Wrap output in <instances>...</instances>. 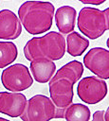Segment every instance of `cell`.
<instances>
[{
  "label": "cell",
  "mask_w": 109,
  "mask_h": 121,
  "mask_svg": "<svg viewBox=\"0 0 109 121\" xmlns=\"http://www.w3.org/2000/svg\"><path fill=\"white\" fill-rule=\"evenodd\" d=\"M54 16L58 30L62 34L73 32L77 16V11L74 8L70 6H62L58 8Z\"/></svg>",
  "instance_id": "cell-12"
},
{
  "label": "cell",
  "mask_w": 109,
  "mask_h": 121,
  "mask_svg": "<svg viewBox=\"0 0 109 121\" xmlns=\"http://www.w3.org/2000/svg\"><path fill=\"white\" fill-rule=\"evenodd\" d=\"M55 8L50 2L27 1L18 9V18L25 29L32 35L42 34L52 26Z\"/></svg>",
  "instance_id": "cell-2"
},
{
  "label": "cell",
  "mask_w": 109,
  "mask_h": 121,
  "mask_svg": "<svg viewBox=\"0 0 109 121\" xmlns=\"http://www.w3.org/2000/svg\"><path fill=\"white\" fill-rule=\"evenodd\" d=\"M0 121H9V120L5 119V118H3V117H0Z\"/></svg>",
  "instance_id": "cell-21"
},
{
  "label": "cell",
  "mask_w": 109,
  "mask_h": 121,
  "mask_svg": "<svg viewBox=\"0 0 109 121\" xmlns=\"http://www.w3.org/2000/svg\"><path fill=\"white\" fill-rule=\"evenodd\" d=\"M64 118L66 121H89L90 110L81 103H74L64 109Z\"/></svg>",
  "instance_id": "cell-14"
},
{
  "label": "cell",
  "mask_w": 109,
  "mask_h": 121,
  "mask_svg": "<svg viewBox=\"0 0 109 121\" xmlns=\"http://www.w3.org/2000/svg\"><path fill=\"white\" fill-rule=\"evenodd\" d=\"M106 45H107V47L109 48V37H108V39H107V41H106Z\"/></svg>",
  "instance_id": "cell-20"
},
{
  "label": "cell",
  "mask_w": 109,
  "mask_h": 121,
  "mask_svg": "<svg viewBox=\"0 0 109 121\" xmlns=\"http://www.w3.org/2000/svg\"><path fill=\"white\" fill-rule=\"evenodd\" d=\"M22 33V25L18 16L9 9L0 11V39L14 40Z\"/></svg>",
  "instance_id": "cell-10"
},
{
  "label": "cell",
  "mask_w": 109,
  "mask_h": 121,
  "mask_svg": "<svg viewBox=\"0 0 109 121\" xmlns=\"http://www.w3.org/2000/svg\"><path fill=\"white\" fill-rule=\"evenodd\" d=\"M31 77L39 83H45L51 79L56 71V64L54 61L45 59H36L30 61Z\"/></svg>",
  "instance_id": "cell-11"
},
{
  "label": "cell",
  "mask_w": 109,
  "mask_h": 121,
  "mask_svg": "<svg viewBox=\"0 0 109 121\" xmlns=\"http://www.w3.org/2000/svg\"><path fill=\"white\" fill-rule=\"evenodd\" d=\"M103 119L104 121H109V106L107 108V110L104 112V115H103Z\"/></svg>",
  "instance_id": "cell-19"
},
{
  "label": "cell",
  "mask_w": 109,
  "mask_h": 121,
  "mask_svg": "<svg viewBox=\"0 0 109 121\" xmlns=\"http://www.w3.org/2000/svg\"><path fill=\"white\" fill-rule=\"evenodd\" d=\"M64 110L57 108L52 100L43 95H36L27 100L20 118L22 121H50L54 118H64Z\"/></svg>",
  "instance_id": "cell-4"
},
{
  "label": "cell",
  "mask_w": 109,
  "mask_h": 121,
  "mask_svg": "<svg viewBox=\"0 0 109 121\" xmlns=\"http://www.w3.org/2000/svg\"><path fill=\"white\" fill-rule=\"evenodd\" d=\"M27 97L22 93L0 92V112L10 117H18L23 113Z\"/></svg>",
  "instance_id": "cell-9"
},
{
  "label": "cell",
  "mask_w": 109,
  "mask_h": 121,
  "mask_svg": "<svg viewBox=\"0 0 109 121\" xmlns=\"http://www.w3.org/2000/svg\"><path fill=\"white\" fill-rule=\"evenodd\" d=\"M83 65L79 60H71L63 65L48 83L50 99L54 105L64 110L73 101V87L83 74Z\"/></svg>",
  "instance_id": "cell-1"
},
{
  "label": "cell",
  "mask_w": 109,
  "mask_h": 121,
  "mask_svg": "<svg viewBox=\"0 0 109 121\" xmlns=\"http://www.w3.org/2000/svg\"><path fill=\"white\" fill-rule=\"evenodd\" d=\"M83 64L99 78H109V50L102 47L91 48L83 57Z\"/></svg>",
  "instance_id": "cell-8"
},
{
  "label": "cell",
  "mask_w": 109,
  "mask_h": 121,
  "mask_svg": "<svg viewBox=\"0 0 109 121\" xmlns=\"http://www.w3.org/2000/svg\"><path fill=\"white\" fill-rule=\"evenodd\" d=\"M65 53V39L56 31H50L43 37H34L27 41L24 55L29 61L36 59L58 60Z\"/></svg>",
  "instance_id": "cell-3"
},
{
  "label": "cell",
  "mask_w": 109,
  "mask_h": 121,
  "mask_svg": "<svg viewBox=\"0 0 109 121\" xmlns=\"http://www.w3.org/2000/svg\"><path fill=\"white\" fill-rule=\"evenodd\" d=\"M2 85L11 93H20L33 84L28 68L22 63H15L5 68L1 74Z\"/></svg>",
  "instance_id": "cell-6"
},
{
  "label": "cell",
  "mask_w": 109,
  "mask_h": 121,
  "mask_svg": "<svg viewBox=\"0 0 109 121\" xmlns=\"http://www.w3.org/2000/svg\"><path fill=\"white\" fill-rule=\"evenodd\" d=\"M82 3L83 4H93V5H100L102 3H104V0L102 1H100V2H97V1H81Z\"/></svg>",
  "instance_id": "cell-18"
},
{
  "label": "cell",
  "mask_w": 109,
  "mask_h": 121,
  "mask_svg": "<svg viewBox=\"0 0 109 121\" xmlns=\"http://www.w3.org/2000/svg\"><path fill=\"white\" fill-rule=\"evenodd\" d=\"M103 13H104V16H105V21H106V26H107V29H109V7L107 9H105L104 10H102Z\"/></svg>",
  "instance_id": "cell-17"
},
{
  "label": "cell",
  "mask_w": 109,
  "mask_h": 121,
  "mask_svg": "<svg viewBox=\"0 0 109 121\" xmlns=\"http://www.w3.org/2000/svg\"><path fill=\"white\" fill-rule=\"evenodd\" d=\"M77 25L81 32L91 40L100 38L107 30L104 13L97 8H82L79 12Z\"/></svg>",
  "instance_id": "cell-5"
},
{
  "label": "cell",
  "mask_w": 109,
  "mask_h": 121,
  "mask_svg": "<svg viewBox=\"0 0 109 121\" xmlns=\"http://www.w3.org/2000/svg\"><path fill=\"white\" fill-rule=\"evenodd\" d=\"M103 115H104V111H96L93 113V118L91 121H104Z\"/></svg>",
  "instance_id": "cell-16"
},
{
  "label": "cell",
  "mask_w": 109,
  "mask_h": 121,
  "mask_svg": "<svg viewBox=\"0 0 109 121\" xmlns=\"http://www.w3.org/2000/svg\"><path fill=\"white\" fill-rule=\"evenodd\" d=\"M18 56V50L12 42H0V68L11 64Z\"/></svg>",
  "instance_id": "cell-15"
},
{
  "label": "cell",
  "mask_w": 109,
  "mask_h": 121,
  "mask_svg": "<svg viewBox=\"0 0 109 121\" xmlns=\"http://www.w3.org/2000/svg\"><path fill=\"white\" fill-rule=\"evenodd\" d=\"M88 45V39L81 36L76 31L69 33L66 37V51L72 57H78L82 55Z\"/></svg>",
  "instance_id": "cell-13"
},
{
  "label": "cell",
  "mask_w": 109,
  "mask_h": 121,
  "mask_svg": "<svg viewBox=\"0 0 109 121\" xmlns=\"http://www.w3.org/2000/svg\"><path fill=\"white\" fill-rule=\"evenodd\" d=\"M107 84L103 79L95 76L82 78L77 86L78 96L86 104H97L107 95Z\"/></svg>",
  "instance_id": "cell-7"
}]
</instances>
